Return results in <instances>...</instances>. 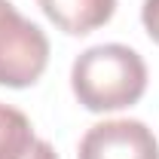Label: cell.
Here are the masks:
<instances>
[{
	"label": "cell",
	"mask_w": 159,
	"mask_h": 159,
	"mask_svg": "<svg viewBox=\"0 0 159 159\" xmlns=\"http://www.w3.org/2000/svg\"><path fill=\"white\" fill-rule=\"evenodd\" d=\"M49 64V40L9 0H0V86L28 89Z\"/></svg>",
	"instance_id": "obj_2"
},
{
	"label": "cell",
	"mask_w": 159,
	"mask_h": 159,
	"mask_svg": "<svg viewBox=\"0 0 159 159\" xmlns=\"http://www.w3.org/2000/svg\"><path fill=\"white\" fill-rule=\"evenodd\" d=\"M43 16L70 37H86L113 19L116 0H37Z\"/></svg>",
	"instance_id": "obj_4"
},
{
	"label": "cell",
	"mask_w": 159,
	"mask_h": 159,
	"mask_svg": "<svg viewBox=\"0 0 159 159\" xmlns=\"http://www.w3.org/2000/svg\"><path fill=\"white\" fill-rule=\"evenodd\" d=\"M141 21H144V31L150 34V40L159 46V0H144Z\"/></svg>",
	"instance_id": "obj_6"
},
{
	"label": "cell",
	"mask_w": 159,
	"mask_h": 159,
	"mask_svg": "<svg viewBox=\"0 0 159 159\" xmlns=\"http://www.w3.org/2000/svg\"><path fill=\"white\" fill-rule=\"evenodd\" d=\"M34 125L19 107L0 101V159H25L34 147Z\"/></svg>",
	"instance_id": "obj_5"
},
{
	"label": "cell",
	"mask_w": 159,
	"mask_h": 159,
	"mask_svg": "<svg viewBox=\"0 0 159 159\" xmlns=\"http://www.w3.org/2000/svg\"><path fill=\"white\" fill-rule=\"evenodd\" d=\"M25 159H58V153H55V147H52L49 141H40V138H37Z\"/></svg>",
	"instance_id": "obj_7"
},
{
	"label": "cell",
	"mask_w": 159,
	"mask_h": 159,
	"mask_svg": "<svg viewBox=\"0 0 159 159\" xmlns=\"http://www.w3.org/2000/svg\"><path fill=\"white\" fill-rule=\"evenodd\" d=\"M77 159H159V141L141 119H107L83 135Z\"/></svg>",
	"instance_id": "obj_3"
},
{
	"label": "cell",
	"mask_w": 159,
	"mask_h": 159,
	"mask_svg": "<svg viewBox=\"0 0 159 159\" xmlns=\"http://www.w3.org/2000/svg\"><path fill=\"white\" fill-rule=\"evenodd\" d=\"M70 89L92 113L132 107L147 92V64L132 46L101 43L80 52L70 67Z\"/></svg>",
	"instance_id": "obj_1"
}]
</instances>
